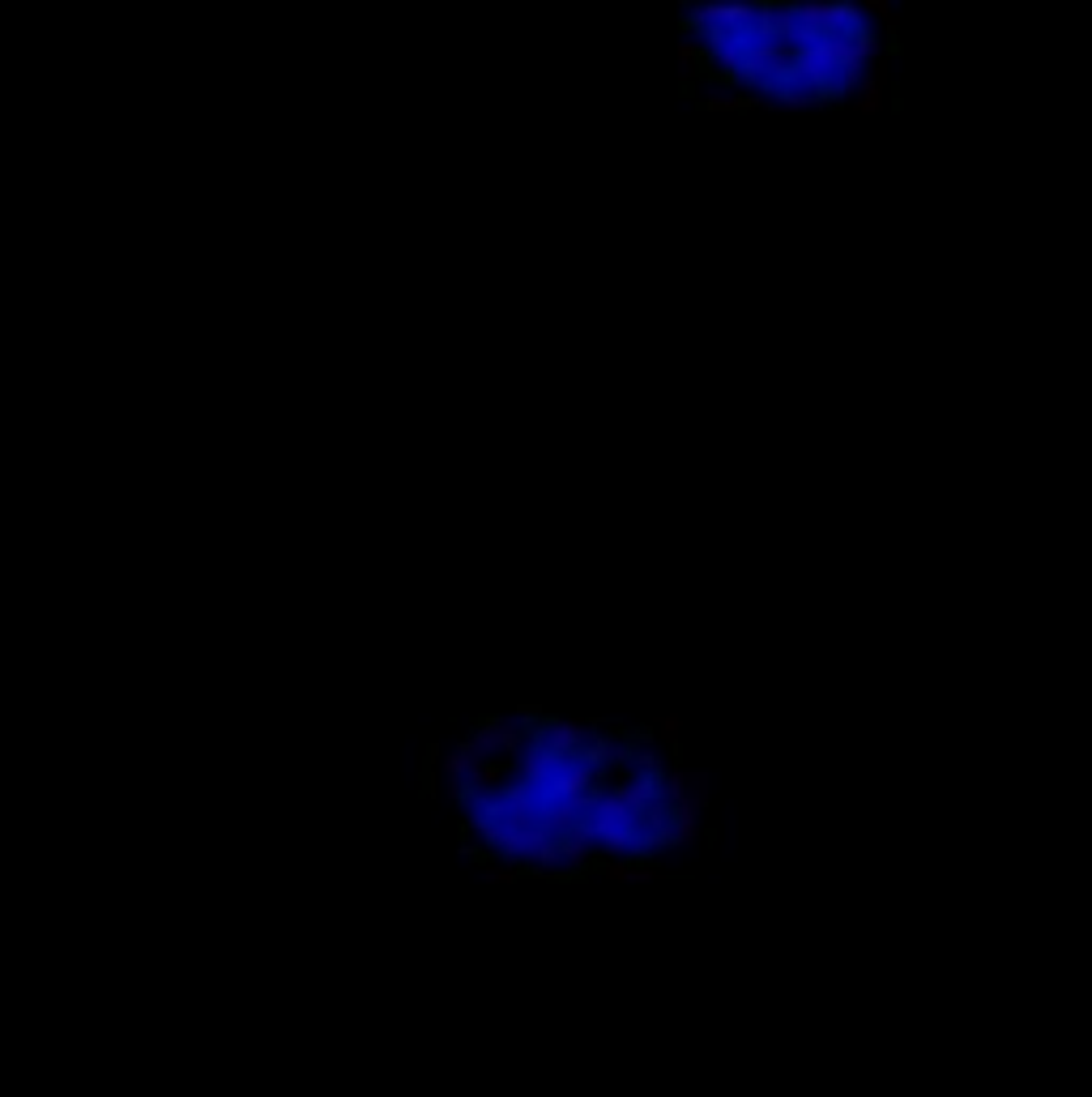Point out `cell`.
Segmentation results:
<instances>
[{"label":"cell","mask_w":1092,"mask_h":1097,"mask_svg":"<svg viewBox=\"0 0 1092 1097\" xmlns=\"http://www.w3.org/2000/svg\"><path fill=\"white\" fill-rule=\"evenodd\" d=\"M794 73V47H785L781 39H768V35H756L751 30L747 39V56H742V82H756V86H785Z\"/></svg>","instance_id":"cell-1"},{"label":"cell","mask_w":1092,"mask_h":1097,"mask_svg":"<svg viewBox=\"0 0 1092 1097\" xmlns=\"http://www.w3.org/2000/svg\"><path fill=\"white\" fill-rule=\"evenodd\" d=\"M593 786H597V769H593V765H585V761H559V769L551 773V782L533 786V794H538V799L572 803V807L589 820V807H593V799H597Z\"/></svg>","instance_id":"cell-2"},{"label":"cell","mask_w":1092,"mask_h":1097,"mask_svg":"<svg viewBox=\"0 0 1092 1097\" xmlns=\"http://www.w3.org/2000/svg\"><path fill=\"white\" fill-rule=\"evenodd\" d=\"M794 9H798V22L802 26H815L819 35H854L858 30V22H862V13H858V5H845V0H794Z\"/></svg>","instance_id":"cell-3"},{"label":"cell","mask_w":1092,"mask_h":1097,"mask_svg":"<svg viewBox=\"0 0 1092 1097\" xmlns=\"http://www.w3.org/2000/svg\"><path fill=\"white\" fill-rule=\"evenodd\" d=\"M469 739L478 743L483 761H495V756H508V751H521V718H483Z\"/></svg>","instance_id":"cell-4"},{"label":"cell","mask_w":1092,"mask_h":1097,"mask_svg":"<svg viewBox=\"0 0 1092 1097\" xmlns=\"http://www.w3.org/2000/svg\"><path fill=\"white\" fill-rule=\"evenodd\" d=\"M589 734H593V718H551V726L542 734V747L559 761H572V756H581Z\"/></svg>","instance_id":"cell-5"},{"label":"cell","mask_w":1092,"mask_h":1097,"mask_svg":"<svg viewBox=\"0 0 1092 1097\" xmlns=\"http://www.w3.org/2000/svg\"><path fill=\"white\" fill-rule=\"evenodd\" d=\"M794 22H798L794 0H760V22H756V35L781 39V35L794 26Z\"/></svg>","instance_id":"cell-6"},{"label":"cell","mask_w":1092,"mask_h":1097,"mask_svg":"<svg viewBox=\"0 0 1092 1097\" xmlns=\"http://www.w3.org/2000/svg\"><path fill=\"white\" fill-rule=\"evenodd\" d=\"M478 765H483V751H478V743L474 739H461L448 756H440V769H444V777H465V773H474Z\"/></svg>","instance_id":"cell-7"},{"label":"cell","mask_w":1092,"mask_h":1097,"mask_svg":"<svg viewBox=\"0 0 1092 1097\" xmlns=\"http://www.w3.org/2000/svg\"><path fill=\"white\" fill-rule=\"evenodd\" d=\"M555 769H559V756H551L546 747H533L529 756H521V782L525 786H546Z\"/></svg>","instance_id":"cell-8"},{"label":"cell","mask_w":1092,"mask_h":1097,"mask_svg":"<svg viewBox=\"0 0 1092 1097\" xmlns=\"http://www.w3.org/2000/svg\"><path fill=\"white\" fill-rule=\"evenodd\" d=\"M742 56H747V43H738V39L730 35L721 47H713V78L734 82V78L742 73Z\"/></svg>","instance_id":"cell-9"},{"label":"cell","mask_w":1092,"mask_h":1097,"mask_svg":"<svg viewBox=\"0 0 1092 1097\" xmlns=\"http://www.w3.org/2000/svg\"><path fill=\"white\" fill-rule=\"evenodd\" d=\"M849 39H854V64H858V68H866V64H875V60L883 56V43H879L875 30H862V26H858Z\"/></svg>","instance_id":"cell-10"},{"label":"cell","mask_w":1092,"mask_h":1097,"mask_svg":"<svg viewBox=\"0 0 1092 1097\" xmlns=\"http://www.w3.org/2000/svg\"><path fill=\"white\" fill-rule=\"evenodd\" d=\"M700 56H704V43H696V39H678V78H682V82H696V73H700Z\"/></svg>","instance_id":"cell-11"},{"label":"cell","mask_w":1092,"mask_h":1097,"mask_svg":"<svg viewBox=\"0 0 1092 1097\" xmlns=\"http://www.w3.org/2000/svg\"><path fill=\"white\" fill-rule=\"evenodd\" d=\"M824 94L828 90H781V99H777V111H806V107H819L824 103Z\"/></svg>","instance_id":"cell-12"},{"label":"cell","mask_w":1092,"mask_h":1097,"mask_svg":"<svg viewBox=\"0 0 1092 1097\" xmlns=\"http://www.w3.org/2000/svg\"><path fill=\"white\" fill-rule=\"evenodd\" d=\"M747 107H760L756 99H742V94H734V90H713L709 99H704V111H747Z\"/></svg>","instance_id":"cell-13"},{"label":"cell","mask_w":1092,"mask_h":1097,"mask_svg":"<svg viewBox=\"0 0 1092 1097\" xmlns=\"http://www.w3.org/2000/svg\"><path fill=\"white\" fill-rule=\"evenodd\" d=\"M883 99H887V94H883L879 86L862 82V99H858V111H862V116H875V111H883Z\"/></svg>","instance_id":"cell-14"},{"label":"cell","mask_w":1092,"mask_h":1097,"mask_svg":"<svg viewBox=\"0 0 1092 1097\" xmlns=\"http://www.w3.org/2000/svg\"><path fill=\"white\" fill-rule=\"evenodd\" d=\"M657 769H661V756L653 747H640L636 751V773H645V777H657Z\"/></svg>","instance_id":"cell-15"},{"label":"cell","mask_w":1092,"mask_h":1097,"mask_svg":"<svg viewBox=\"0 0 1092 1097\" xmlns=\"http://www.w3.org/2000/svg\"><path fill=\"white\" fill-rule=\"evenodd\" d=\"M678 726H682L678 713H661V718H657V734H661L666 743H678Z\"/></svg>","instance_id":"cell-16"},{"label":"cell","mask_w":1092,"mask_h":1097,"mask_svg":"<svg viewBox=\"0 0 1092 1097\" xmlns=\"http://www.w3.org/2000/svg\"><path fill=\"white\" fill-rule=\"evenodd\" d=\"M862 82H870V86H879V90H887V64H883V60H875V64H870V73H866V78H862Z\"/></svg>","instance_id":"cell-17"},{"label":"cell","mask_w":1092,"mask_h":1097,"mask_svg":"<svg viewBox=\"0 0 1092 1097\" xmlns=\"http://www.w3.org/2000/svg\"><path fill=\"white\" fill-rule=\"evenodd\" d=\"M870 13H879V18L887 22V18L897 13V9H892V0H870Z\"/></svg>","instance_id":"cell-18"}]
</instances>
